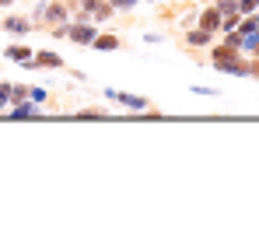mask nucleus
<instances>
[{
  "mask_svg": "<svg viewBox=\"0 0 259 245\" xmlns=\"http://www.w3.org/2000/svg\"><path fill=\"white\" fill-rule=\"evenodd\" d=\"M221 11H228V14H235V11H238V4H235V0H221Z\"/></svg>",
  "mask_w": 259,
  "mask_h": 245,
  "instance_id": "obj_8",
  "label": "nucleus"
},
{
  "mask_svg": "<svg viewBox=\"0 0 259 245\" xmlns=\"http://www.w3.org/2000/svg\"><path fill=\"white\" fill-rule=\"evenodd\" d=\"M4 25H7V32H25V28H28L21 18H11V21H4Z\"/></svg>",
  "mask_w": 259,
  "mask_h": 245,
  "instance_id": "obj_5",
  "label": "nucleus"
},
{
  "mask_svg": "<svg viewBox=\"0 0 259 245\" xmlns=\"http://www.w3.org/2000/svg\"><path fill=\"white\" fill-rule=\"evenodd\" d=\"M0 4H7V0H0Z\"/></svg>",
  "mask_w": 259,
  "mask_h": 245,
  "instance_id": "obj_10",
  "label": "nucleus"
},
{
  "mask_svg": "<svg viewBox=\"0 0 259 245\" xmlns=\"http://www.w3.org/2000/svg\"><path fill=\"white\" fill-rule=\"evenodd\" d=\"M95 46H98V49H116L119 39H116V35H102V39H95Z\"/></svg>",
  "mask_w": 259,
  "mask_h": 245,
  "instance_id": "obj_2",
  "label": "nucleus"
},
{
  "mask_svg": "<svg viewBox=\"0 0 259 245\" xmlns=\"http://www.w3.org/2000/svg\"><path fill=\"white\" fill-rule=\"evenodd\" d=\"M217 28V11H207L203 14V32H214Z\"/></svg>",
  "mask_w": 259,
  "mask_h": 245,
  "instance_id": "obj_3",
  "label": "nucleus"
},
{
  "mask_svg": "<svg viewBox=\"0 0 259 245\" xmlns=\"http://www.w3.org/2000/svg\"><path fill=\"white\" fill-rule=\"evenodd\" d=\"M119 102H123V105H133V109H144V105H147L144 98H133V95H119Z\"/></svg>",
  "mask_w": 259,
  "mask_h": 245,
  "instance_id": "obj_4",
  "label": "nucleus"
},
{
  "mask_svg": "<svg viewBox=\"0 0 259 245\" xmlns=\"http://www.w3.org/2000/svg\"><path fill=\"white\" fill-rule=\"evenodd\" d=\"M11 56H14V60H21V63H28V49H25V46H14V49H11Z\"/></svg>",
  "mask_w": 259,
  "mask_h": 245,
  "instance_id": "obj_7",
  "label": "nucleus"
},
{
  "mask_svg": "<svg viewBox=\"0 0 259 245\" xmlns=\"http://www.w3.org/2000/svg\"><path fill=\"white\" fill-rule=\"evenodd\" d=\"M259 0H242V4H238V7H242V11H252V7H256Z\"/></svg>",
  "mask_w": 259,
  "mask_h": 245,
  "instance_id": "obj_9",
  "label": "nucleus"
},
{
  "mask_svg": "<svg viewBox=\"0 0 259 245\" xmlns=\"http://www.w3.org/2000/svg\"><path fill=\"white\" fill-rule=\"evenodd\" d=\"M70 39H77V42H91V39H95V28H88V25H84V28H74V32H70Z\"/></svg>",
  "mask_w": 259,
  "mask_h": 245,
  "instance_id": "obj_1",
  "label": "nucleus"
},
{
  "mask_svg": "<svg viewBox=\"0 0 259 245\" xmlns=\"http://www.w3.org/2000/svg\"><path fill=\"white\" fill-rule=\"evenodd\" d=\"M39 63H46V67H60V56H53V53H39Z\"/></svg>",
  "mask_w": 259,
  "mask_h": 245,
  "instance_id": "obj_6",
  "label": "nucleus"
}]
</instances>
